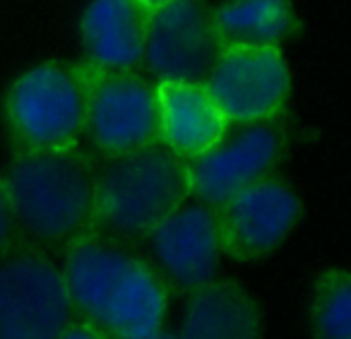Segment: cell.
Instances as JSON below:
<instances>
[{"instance_id": "7a4b0ae2", "label": "cell", "mask_w": 351, "mask_h": 339, "mask_svg": "<svg viewBox=\"0 0 351 339\" xmlns=\"http://www.w3.org/2000/svg\"><path fill=\"white\" fill-rule=\"evenodd\" d=\"M3 183L22 241L63 250L97 231L99 161L82 147L56 152H12Z\"/></svg>"}, {"instance_id": "3957f363", "label": "cell", "mask_w": 351, "mask_h": 339, "mask_svg": "<svg viewBox=\"0 0 351 339\" xmlns=\"http://www.w3.org/2000/svg\"><path fill=\"white\" fill-rule=\"evenodd\" d=\"M191 200L186 159L161 142L99 164L97 231L128 241L147 233Z\"/></svg>"}, {"instance_id": "ffe728a7", "label": "cell", "mask_w": 351, "mask_h": 339, "mask_svg": "<svg viewBox=\"0 0 351 339\" xmlns=\"http://www.w3.org/2000/svg\"><path fill=\"white\" fill-rule=\"evenodd\" d=\"M137 3H142L147 10H159V8L169 5V3H173V0H137Z\"/></svg>"}, {"instance_id": "7c38bea8", "label": "cell", "mask_w": 351, "mask_h": 339, "mask_svg": "<svg viewBox=\"0 0 351 339\" xmlns=\"http://www.w3.org/2000/svg\"><path fill=\"white\" fill-rule=\"evenodd\" d=\"M152 10L137 0H89L80 17L84 63L99 70H140Z\"/></svg>"}, {"instance_id": "e0dca14e", "label": "cell", "mask_w": 351, "mask_h": 339, "mask_svg": "<svg viewBox=\"0 0 351 339\" xmlns=\"http://www.w3.org/2000/svg\"><path fill=\"white\" fill-rule=\"evenodd\" d=\"M20 241H22L20 226H17L5 183H3V176H0V257L5 255L8 250H12Z\"/></svg>"}, {"instance_id": "5b68a950", "label": "cell", "mask_w": 351, "mask_h": 339, "mask_svg": "<svg viewBox=\"0 0 351 339\" xmlns=\"http://www.w3.org/2000/svg\"><path fill=\"white\" fill-rule=\"evenodd\" d=\"M77 318L60 262L20 241L0 257V339H58Z\"/></svg>"}, {"instance_id": "8992f818", "label": "cell", "mask_w": 351, "mask_h": 339, "mask_svg": "<svg viewBox=\"0 0 351 339\" xmlns=\"http://www.w3.org/2000/svg\"><path fill=\"white\" fill-rule=\"evenodd\" d=\"M84 63V60H82ZM87 68L84 135L101 159L159 142L156 82L140 70Z\"/></svg>"}, {"instance_id": "30bf717a", "label": "cell", "mask_w": 351, "mask_h": 339, "mask_svg": "<svg viewBox=\"0 0 351 339\" xmlns=\"http://www.w3.org/2000/svg\"><path fill=\"white\" fill-rule=\"evenodd\" d=\"M221 49L205 0H173L152 10L142 65L154 82H205Z\"/></svg>"}, {"instance_id": "d6986e66", "label": "cell", "mask_w": 351, "mask_h": 339, "mask_svg": "<svg viewBox=\"0 0 351 339\" xmlns=\"http://www.w3.org/2000/svg\"><path fill=\"white\" fill-rule=\"evenodd\" d=\"M142 339H181V337H178V332H173V329L161 327V329H156V332L147 334V337H142Z\"/></svg>"}, {"instance_id": "9a60e30c", "label": "cell", "mask_w": 351, "mask_h": 339, "mask_svg": "<svg viewBox=\"0 0 351 339\" xmlns=\"http://www.w3.org/2000/svg\"><path fill=\"white\" fill-rule=\"evenodd\" d=\"M212 22L224 49H282L303 32L293 0H224L212 8Z\"/></svg>"}, {"instance_id": "5bb4252c", "label": "cell", "mask_w": 351, "mask_h": 339, "mask_svg": "<svg viewBox=\"0 0 351 339\" xmlns=\"http://www.w3.org/2000/svg\"><path fill=\"white\" fill-rule=\"evenodd\" d=\"M159 142L191 161L229 132V121L202 82H156Z\"/></svg>"}, {"instance_id": "277c9868", "label": "cell", "mask_w": 351, "mask_h": 339, "mask_svg": "<svg viewBox=\"0 0 351 339\" xmlns=\"http://www.w3.org/2000/svg\"><path fill=\"white\" fill-rule=\"evenodd\" d=\"M87 68L46 60L20 73L3 97V118L15 150L56 152L84 137Z\"/></svg>"}, {"instance_id": "ba28073f", "label": "cell", "mask_w": 351, "mask_h": 339, "mask_svg": "<svg viewBox=\"0 0 351 339\" xmlns=\"http://www.w3.org/2000/svg\"><path fill=\"white\" fill-rule=\"evenodd\" d=\"M202 84L229 126H248L284 116L293 92L291 68L279 46L221 49Z\"/></svg>"}, {"instance_id": "2e32d148", "label": "cell", "mask_w": 351, "mask_h": 339, "mask_svg": "<svg viewBox=\"0 0 351 339\" xmlns=\"http://www.w3.org/2000/svg\"><path fill=\"white\" fill-rule=\"evenodd\" d=\"M315 339H351V277L341 267L320 272L311 296Z\"/></svg>"}, {"instance_id": "52a82bcc", "label": "cell", "mask_w": 351, "mask_h": 339, "mask_svg": "<svg viewBox=\"0 0 351 339\" xmlns=\"http://www.w3.org/2000/svg\"><path fill=\"white\" fill-rule=\"evenodd\" d=\"M291 145L287 113L269 121L239 126L226 132L212 150L186 161L191 198L217 207L239 190L274 174Z\"/></svg>"}, {"instance_id": "4fadbf2b", "label": "cell", "mask_w": 351, "mask_h": 339, "mask_svg": "<svg viewBox=\"0 0 351 339\" xmlns=\"http://www.w3.org/2000/svg\"><path fill=\"white\" fill-rule=\"evenodd\" d=\"M181 339H263V308L241 281L215 277L186 294Z\"/></svg>"}, {"instance_id": "9c48e42d", "label": "cell", "mask_w": 351, "mask_h": 339, "mask_svg": "<svg viewBox=\"0 0 351 339\" xmlns=\"http://www.w3.org/2000/svg\"><path fill=\"white\" fill-rule=\"evenodd\" d=\"M221 253L239 262L272 255L303 217L298 193L277 176L255 180L215 207Z\"/></svg>"}, {"instance_id": "6da1fadb", "label": "cell", "mask_w": 351, "mask_h": 339, "mask_svg": "<svg viewBox=\"0 0 351 339\" xmlns=\"http://www.w3.org/2000/svg\"><path fill=\"white\" fill-rule=\"evenodd\" d=\"M63 279L77 318L113 339H142L164 327L171 291L154 265L92 231L63 248Z\"/></svg>"}, {"instance_id": "8fae6325", "label": "cell", "mask_w": 351, "mask_h": 339, "mask_svg": "<svg viewBox=\"0 0 351 339\" xmlns=\"http://www.w3.org/2000/svg\"><path fill=\"white\" fill-rule=\"evenodd\" d=\"M147 241L154 255V270L166 281L171 294H191L205 281L215 279L221 260V243L217 231L215 207L200 202H183L161 219Z\"/></svg>"}, {"instance_id": "ac0fdd59", "label": "cell", "mask_w": 351, "mask_h": 339, "mask_svg": "<svg viewBox=\"0 0 351 339\" xmlns=\"http://www.w3.org/2000/svg\"><path fill=\"white\" fill-rule=\"evenodd\" d=\"M58 339H113V337L104 332L101 327H97V325L87 323V320H82V318H75L73 323L60 332Z\"/></svg>"}]
</instances>
